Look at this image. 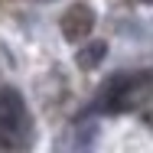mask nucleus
I'll use <instances>...</instances> for the list:
<instances>
[{"instance_id": "7ed1b4c3", "label": "nucleus", "mask_w": 153, "mask_h": 153, "mask_svg": "<svg viewBox=\"0 0 153 153\" xmlns=\"http://www.w3.org/2000/svg\"><path fill=\"white\" fill-rule=\"evenodd\" d=\"M94 20H98V13H94V7L88 3H72L65 13H62L59 26H62V36L68 39V42H85L94 30Z\"/></svg>"}, {"instance_id": "f03ea898", "label": "nucleus", "mask_w": 153, "mask_h": 153, "mask_svg": "<svg viewBox=\"0 0 153 153\" xmlns=\"http://www.w3.org/2000/svg\"><path fill=\"white\" fill-rule=\"evenodd\" d=\"M147 94H150V78H147V75H130V72H121V75L108 78V82L101 85V91L94 94V111L121 114V111L137 108Z\"/></svg>"}, {"instance_id": "39448f33", "label": "nucleus", "mask_w": 153, "mask_h": 153, "mask_svg": "<svg viewBox=\"0 0 153 153\" xmlns=\"http://www.w3.org/2000/svg\"><path fill=\"white\" fill-rule=\"evenodd\" d=\"M33 3H52V0H33Z\"/></svg>"}, {"instance_id": "f257e3e1", "label": "nucleus", "mask_w": 153, "mask_h": 153, "mask_svg": "<svg viewBox=\"0 0 153 153\" xmlns=\"http://www.w3.org/2000/svg\"><path fill=\"white\" fill-rule=\"evenodd\" d=\"M33 143L30 108L16 88H0V150H26Z\"/></svg>"}, {"instance_id": "20e7f679", "label": "nucleus", "mask_w": 153, "mask_h": 153, "mask_svg": "<svg viewBox=\"0 0 153 153\" xmlns=\"http://www.w3.org/2000/svg\"><path fill=\"white\" fill-rule=\"evenodd\" d=\"M104 56H108V42H104V39H88V42L75 52V65H78L82 72H91V68H98V65L104 62Z\"/></svg>"}]
</instances>
